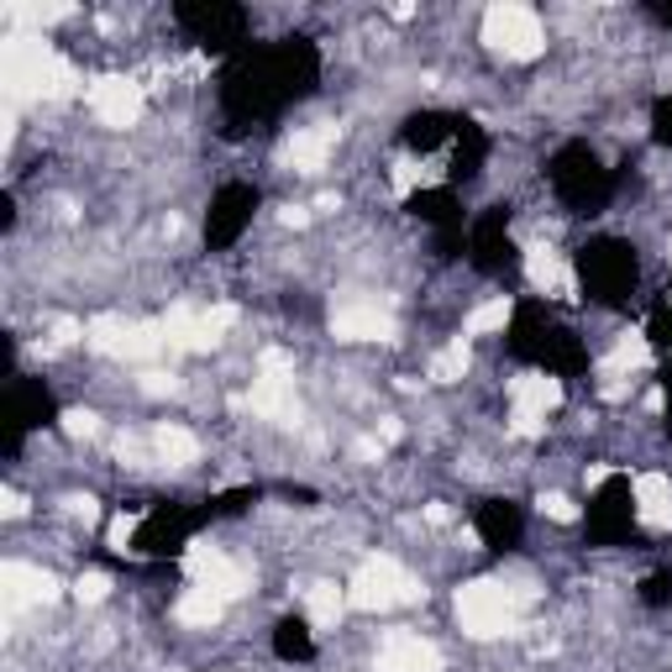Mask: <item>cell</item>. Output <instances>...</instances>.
<instances>
[{
    "instance_id": "cell-6",
    "label": "cell",
    "mask_w": 672,
    "mask_h": 672,
    "mask_svg": "<svg viewBox=\"0 0 672 672\" xmlns=\"http://www.w3.org/2000/svg\"><path fill=\"white\" fill-rule=\"evenodd\" d=\"M247 405L268 420H294V363L290 352H264V374L253 379Z\"/></svg>"
},
{
    "instance_id": "cell-19",
    "label": "cell",
    "mask_w": 672,
    "mask_h": 672,
    "mask_svg": "<svg viewBox=\"0 0 672 672\" xmlns=\"http://www.w3.org/2000/svg\"><path fill=\"white\" fill-rule=\"evenodd\" d=\"M342 610H347V594L337 584H310L305 588V620L316 625V631H331L337 620H342Z\"/></svg>"
},
{
    "instance_id": "cell-12",
    "label": "cell",
    "mask_w": 672,
    "mask_h": 672,
    "mask_svg": "<svg viewBox=\"0 0 672 672\" xmlns=\"http://www.w3.org/2000/svg\"><path fill=\"white\" fill-rule=\"evenodd\" d=\"M331 331L342 342H389L394 321H389V310H379V305H342V310H331Z\"/></svg>"
},
{
    "instance_id": "cell-3",
    "label": "cell",
    "mask_w": 672,
    "mask_h": 672,
    "mask_svg": "<svg viewBox=\"0 0 672 672\" xmlns=\"http://www.w3.org/2000/svg\"><path fill=\"white\" fill-rule=\"evenodd\" d=\"M484 42L504 53V59H536L547 48V32H541V16L521 5V0H504V5H489L484 11Z\"/></svg>"
},
{
    "instance_id": "cell-22",
    "label": "cell",
    "mask_w": 672,
    "mask_h": 672,
    "mask_svg": "<svg viewBox=\"0 0 672 672\" xmlns=\"http://www.w3.org/2000/svg\"><path fill=\"white\" fill-rule=\"evenodd\" d=\"M515 530H521V521H515V510H504V504H489V510L478 515V536H484L489 547L515 541Z\"/></svg>"
},
{
    "instance_id": "cell-26",
    "label": "cell",
    "mask_w": 672,
    "mask_h": 672,
    "mask_svg": "<svg viewBox=\"0 0 672 672\" xmlns=\"http://www.w3.org/2000/svg\"><path fill=\"white\" fill-rule=\"evenodd\" d=\"M541 515H552V521H562V526H573L578 521V504L567 494H541Z\"/></svg>"
},
{
    "instance_id": "cell-1",
    "label": "cell",
    "mask_w": 672,
    "mask_h": 672,
    "mask_svg": "<svg viewBox=\"0 0 672 672\" xmlns=\"http://www.w3.org/2000/svg\"><path fill=\"white\" fill-rule=\"evenodd\" d=\"M420 594H426V588L415 584L394 557H374V562L357 567V578H352V588H347V604L363 614H379V610H394V604H415Z\"/></svg>"
},
{
    "instance_id": "cell-31",
    "label": "cell",
    "mask_w": 672,
    "mask_h": 672,
    "mask_svg": "<svg viewBox=\"0 0 672 672\" xmlns=\"http://www.w3.org/2000/svg\"><path fill=\"white\" fill-rule=\"evenodd\" d=\"M657 132L672 143V106H662V111H657Z\"/></svg>"
},
{
    "instance_id": "cell-14",
    "label": "cell",
    "mask_w": 672,
    "mask_h": 672,
    "mask_svg": "<svg viewBox=\"0 0 672 672\" xmlns=\"http://www.w3.org/2000/svg\"><path fill=\"white\" fill-rule=\"evenodd\" d=\"M331 147H337V126H331V121L305 126V132H294L290 143H284V163H290L294 174H316V169H326Z\"/></svg>"
},
{
    "instance_id": "cell-32",
    "label": "cell",
    "mask_w": 672,
    "mask_h": 672,
    "mask_svg": "<svg viewBox=\"0 0 672 672\" xmlns=\"http://www.w3.org/2000/svg\"><path fill=\"white\" fill-rule=\"evenodd\" d=\"M668 264H672V242H668Z\"/></svg>"
},
{
    "instance_id": "cell-30",
    "label": "cell",
    "mask_w": 672,
    "mask_h": 672,
    "mask_svg": "<svg viewBox=\"0 0 672 672\" xmlns=\"http://www.w3.org/2000/svg\"><path fill=\"white\" fill-rule=\"evenodd\" d=\"M143 389L147 394H174V379H169V374H147Z\"/></svg>"
},
{
    "instance_id": "cell-20",
    "label": "cell",
    "mask_w": 672,
    "mask_h": 672,
    "mask_svg": "<svg viewBox=\"0 0 672 672\" xmlns=\"http://www.w3.org/2000/svg\"><path fill=\"white\" fill-rule=\"evenodd\" d=\"M152 447H158V457H163L169 468H190V463L200 457V441H195V431H184V426H158V431H152Z\"/></svg>"
},
{
    "instance_id": "cell-17",
    "label": "cell",
    "mask_w": 672,
    "mask_h": 672,
    "mask_svg": "<svg viewBox=\"0 0 672 672\" xmlns=\"http://www.w3.org/2000/svg\"><path fill=\"white\" fill-rule=\"evenodd\" d=\"M557 184H562V195H573V200H594L599 190H604V174H599V163L584 158V152H567L562 158V169H557Z\"/></svg>"
},
{
    "instance_id": "cell-9",
    "label": "cell",
    "mask_w": 672,
    "mask_h": 672,
    "mask_svg": "<svg viewBox=\"0 0 672 672\" xmlns=\"http://www.w3.org/2000/svg\"><path fill=\"white\" fill-rule=\"evenodd\" d=\"M89 111L106 121V126H132V121L143 117V85H132V80H100V85L89 89Z\"/></svg>"
},
{
    "instance_id": "cell-7",
    "label": "cell",
    "mask_w": 672,
    "mask_h": 672,
    "mask_svg": "<svg viewBox=\"0 0 672 672\" xmlns=\"http://www.w3.org/2000/svg\"><path fill=\"white\" fill-rule=\"evenodd\" d=\"M184 562H190L195 588H210V594H221V599H242V594L253 588V573H247L242 562H232L227 552H216V547H205V541H195V552L184 557Z\"/></svg>"
},
{
    "instance_id": "cell-13",
    "label": "cell",
    "mask_w": 672,
    "mask_h": 672,
    "mask_svg": "<svg viewBox=\"0 0 672 672\" xmlns=\"http://www.w3.org/2000/svg\"><path fill=\"white\" fill-rule=\"evenodd\" d=\"M379 672H441V657H437V646L431 642L394 631L379 651Z\"/></svg>"
},
{
    "instance_id": "cell-15",
    "label": "cell",
    "mask_w": 672,
    "mask_h": 672,
    "mask_svg": "<svg viewBox=\"0 0 672 672\" xmlns=\"http://www.w3.org/2000/svg\"><path fill=\"white\" fill-rule=\"evenodd\" d=\"M253 205H258L253 190H227V195L216 200V210H210V242H232V236L247 227Z\"/></svg>"
},
{
    "instance_id": "cell-27",
    "label": "cell",
    "mask_w": 672,
    "mask_h": 672,
    "mask_svg": "<svg viewBox=\"0 0 672 672\" xmlns=\"http://www.w3.org/2000/svg\"><path fill=\"white\" fill-rule=\"evenodd\" d=\"M510 431H515V437H541V431H547V415H530V410H510Z\"/></svg>"
},
{
    "instance_id": "cell-33",
    "label": "cell",
    "mask_w": 672,
    "mask_h": 672,
    "mask_svg": "<svg viewBox=\"0 0 672 672\" xmlns=\"http://www.w3.org/2000/svg\"><path fill=\"white\" fill-rule=\"evenodd\" d=\"M668 22H672V11H668Z\"/></svg>"
},
{
    "instance_id": "cell-25",
    "label": "cell",
    "mask_w": 672,
    "mask_h": 672,
    "mask_svg": "<svg viewBox=\"0 0 672 672\" xmlns=\"http://www.w3.org/2000/svg\"><path fill=\"white\" fill-rule=\"evenodd\" d=\"M468 374V347L463 342H452V347H441L437 357H431V379L437 383H457Z\"/></svg>"
},
{
    "instance_id": "cell-5",
    "label": "cell",
    "mask_w": 672,
    "mask_h": 672,
    "mask_svg": "<svg viewBox=\"0 0 672 672\" xmlns=\"http://www.w3.org/2000/svg\"><path fill=\"white\" fill-rule=\"evenodd\" d=\"M236 321L232 305H216V310H169V321H163V342L179 352H210L221 337H227V326Z\"/></svg>"
},
{
    "instance_id": "cell-11",
    "label": "cell",
    "mask_w": 672,
    "mask_h": 672,
    "mask_svg": "<svg viewBox=\"0 0 672 672\" xmlns=\"http://www.w3.org/2000/svg\"><path fill=\"white\" fill-rule=\"evenodd\" d=\"M631 504H636V521L651 530L672 526V478L668 473H636L631 478Z\"/></svg>"
},
{
    "instance_id": "cell-8",
    "label": "cell",
    "mask_w": 672,
    "mask_h": 672,
    "mask_svg": "<svg viewBox=\"0 0 672 672\" xmlns=\"http://www.w3.org/2000/svg\"><path fill=\"white\" fill-rule=\"evenodd\" d=\"M526 279L536 294H562V300H578V273L562 264L552 242H530L526 247Z\"/></svg>"
},
{
    "instance_id": "cell-18",
    "label": "cell",
    "mask_w": 672,
    "mask_h": 672,
    "mask_svg": "<svg viewBox=\"0 0 672 672\" xmlns=\"http://www.w3.org/2000/svg\"><path fill=\"white\" fill-rule=\"evenodd\" d=\"M221 614H227V599L210 594V588H184L179 604H174V620L179 625H195V631H210Z\"/></svg>"
},
{
    "instance_id": "cell-23",
    "label": "cell",
    "mask_w": 672,
    "mask_h": 672,
    "mask_svg": "<svg viewBox=\"0 0 672 672\" xmlns=\"http://www.w3.org/2000/svg\"><path fill=\"white\" fill-rule=\"evenodd\" d=\"M651 363V347H646L642 337L631 331V337H620L610 352V363H604V374H631V368H646Z\"/></svg>"
},
{
    "instance_id": "cell-2",
    "label": "cell",
    "mask_w": 672,
    "mask_h": 672,
    "mask_svg": "<svg viewBox=\"0 0 672 672\" xmlns=\"http://www.w3.org/2000/svg\"><path fill=\"white\" fill-rule=\"evenodd\" d=\"M457 625L478 636V642H494L515 625V594L494 578H478V584L457 588Z\"/></svg>"
},
{
    "instance_id": "cell-10",
    "label": "cell",
    "mask_w": 672,
    "mask_h": 672,
    "mask_svg": "<svg viewBox=\"0 0 672 672\" xmlns=\"http://www.w3.org/2000/svg\"><path fill=\"white\" fill-rule=\"evenodd\" d=\"M0 594H5V610H27V604H48L59 584L42 573V567H27V562H5L0 567Z\"/></svg>"
},
{
    "instance_id": "cell-28",
    "label": "cell",
    "mask_w": 672,
    "mask_h": 672,
    "mask_svg": "<svg viewBox=\"0 0 672 672\" xmlns=\"http://www.w3.org/2000/svg\"><path fill=\"white\" fill-rule=\"evenodd\" d=\"M106 588H111V578H106V573H80L74 594H80L85 604H95V599H106Z\"/></svg>"
},
{
    "instance_id": "cell-21",
    "label": "cell",
    "mask_w": 672,
    "mask_h": 672,
    "mask_svg": "<svg viewBox=\"0 0 672 672\" xmlns=\"http://www.w3.org/2000/svg\"><path fill=\"white\" fill-rule=\"evenodd\" d=\"M310 631H316L310 620H284V625H279V636H273V651H279L284 662H305V657L316 651Z\"/></svg>"
},
{
    "instance_id": "cell-16",
    "label": "cell",
    "mask_w": 672,
    "mask_h": 672,
    "mask_svg": "<svg viewBox=\"0 0 672 672\" xmlns=\"http://www.w3.org/2000/svg\"><path fill=\"white\" fill-rule=\"evenodd\" d=\"M510 405L515 410H530V415H552L562 405V383L552 374H526V379L510 383Z\"/></svg>"
},
{
    "instance_id": "cell-29",
    "label": "cell",
    "mask_w": 672,
    "mask_h": 672,
    "mask_svg": "<svg viewBox=\"0 0 672 672\" xmlns=\"http://www.w3.org/2000/svg\"><path fill=\"white\" fill-rule=\"evenodd\" d=\"M63 431H69V437H89V431H95V415H89V410H69V415H63Z\"/></svg>"
},
{
    "instance_id": "cell-4",
    "label": "cell",
    "mask_w": 672,
    "mask_h": 672,
    "mask_svg": "<svg viewBox=\"0 0 672 672\" xmlns=\"http://www.w3.org/2000/svg\"><path fill=\"white\" fill-rule=\"evenodd\" d=\"M89 347L111 352V357H132V363H147L169 347L163 342V326H137V321H117V316H100L89 321Z\"/></svg>"
},
{
    "instance_id": "cell-24",
    "label": "cell",
    "mask_w": 672,
    "mask_h": 672,
    "mask_svg": "<svg viewBox=\"0 0 672 672\" xmlns=\"http://www.w3.org/2000/svg\"><path fill=\"white\" fill-rule=\"evenodd\" d=\"M510 316H515L510 300H489V305H478V310L468 316V337H494V331L510 326Z\"/></svg>"
}]
</instances>
